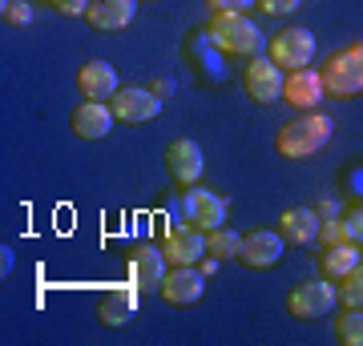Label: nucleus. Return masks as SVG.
Masks as SVG:
<instances>
[{"instance_id":"30","label":"nucleus","mask_w":363,"mask_h":346,"mask_svg":"<svg viewBox=\"0 0 363 346\" xmlns=\"http://www.w3.org/2000/svg\"><path fill=\"white\" fill-rule=\"evenodd\" d=\"M315 214H319V218H339V205L335 202H319V205H315Z\"/></svg>"},{"instance_id":"25","label":"nucleus","mask_w":363,"mask_h":346,"mask_svg":"<svg viewBox=\"0 0 363 346\" xmlns=\"http://www.w3.org/2000/svg\"><path fill=\"white\" fill-rule=\"evenodd\" d=\"M319 242H323V250L327 246H339V242H355L351 230H347V218H327L323 226H319Z\"/></svg>"},{"instance_id":"12","label":"nucleus","mask_w":363,"mask_h":346,"mask_svg":"<svg viewBox=\"0 0 363 346\" xmlns=\"http://www.w3.org/2000/svg\"><path fill=\"white\" fill-rule=\"evenodd\" d=\"M283 69L271 61V57H255V61L247 64V93L255 97L259 105H274V101H283Z\"/></svg>"},{"instance_id":"19","label":"nucleus","mask_w":363,"mask_h":346,"mask_svg":"<svg viewBox=\"0 0 363 346\" xmlns=\"http://www.w3.org/2000/svg\"><path fill=\"white\" fill-rule=\"evenodd\" d=\"M283 238L291 246H307V242H319V226H323V218L315 214V209H307V205H298V209H286L283 214Z\"/></svg>"},{"instance_id":"13","label":"nucleus","mask_w":363,"mask_h":346,"mask_svg":"<svg viewBox=\"0 0 363 346\" xmlns=\"http://www.w3.org/2000/svg\"><path fill=\"white\" fill-rule=\"evenodd\" d=\"M327 97V85H323V73H315V69H295V73H286V85H283V101L291 109H303V113H311L315 105Z\"/></svg>"},{"instance_id":"17","label":"nucleus","mask_w":363,"mask_h":346,"mask_svg":"<svg viewBox=\"0 0 363 346\" xmlns=\"http://www.w3.org/2000/svg\"><path fill=\"white\" fill-rule=\"evenodd\" d=\"M85 16L97 33H121L138 16V0H93Z\"/></svg>"},{"instance_id":"1","label":"nucleus","mask_w":363,"mask_h":346,"mask_svg":"<svg viewBox=\"0 0 363 346\" xmlns=\"http://www.w3.org/2000/svg\"><path fill=\"white\" fill-rule=\"evenodd\" d=\"M206 40L226 57H255L262 49V33L247 13H214L206 25Z\"/></svg>"},{"instance_id":"8","label":"nucleus","mask_w":363,"mask_h":346,"mask_svg":"<svg viewBox=\"0 0 363 346\" xmlns=\"http://www.w3.org/2000/svg\"><path fill=\"white\" fill-rule=\"evenodd\" d=\"M162 250H166L169 266H194V262H202V254H210L206 230H198L190 221H186V226H174V230L166 233Z\"/></svg>"},{"instance_id":"29","label":"nucleus","mask_w":363,"mask_h":346,"mask_svg":"<svg viewBox=\"0 0 363 346\" xmlns=\"http://www.w3.org/2000/svg\"><path fill=\"white\" fill-rule=\"evenodd\" d=\"M347 230H351L355 242H363V205H355V209L347 214Z\"/></svg>"},{"instance_id":"11","label":"nucleus","mask_w":363,"mask_h":346,"mask_svg":"<svg viewBox=\"0 0 363 346\" xmlns=\"http://www.w3.org/2000/svg\"><path fill=\"white\" fill-rule=\"evenodd\" d=\"M202 166H206V154H202V145L190 142V137H178V142H169L166 149V173L178 185H194L202 178Z\"/></svg>"},{"instance_id":"4","label":"nucleus","mask_w":363,"mask_h":346,"mask_svg":"<svg viewBox=\"0 0 363 346\" xmlns=\"http://www.w3.org/2000/svg\"><path fill=\"white\" fill-rule=\"evenodd\" d=\"M271 61L286 73H295V69H307L315 61V33L311 28H283V33H274L271 37Z\"/></svg>"},{"instance_id":"24","label":"nucleus","mask_w":363,"mask_h":346,"mask_svg":"<svg viewBox=\"0 0 363 346\" xmlns=\"http://www.w3.org/2000/svg\"><path fill=\"white\" fill-rule=\"evenodd\" d=\"M0 21L13 25V28H28L33 25V4L28 0H4L0 4Z\"/></svg>"},{"instance_id":"31","label":"nucleus","mask_w":363,"mask_h":346,"mask_svg":"<svg viewBox=\"0 0 363 346\" xmlns=\"http://www.w3.org/2000/svg\"><path fill=\"white\" fill-rule=\"evenodd\" d=\"M150 89H154L157 97H174V81H154Z\"/></svg>"},{"instance_id":"5","label":"nucleus","mask_w":363,"mask_h":346,"mask_svg":"<svg viewBox=\"0 0 363 346\" xmlns=\"http://www.w3.org/2000/svg\"><path fill=\"white\" fill-rule=\"evenodd\" d=\"M339 302V290L331 286V278H319V282H298L291 286V294H286V310L295 314V318H323L331 314Z\"/></svg>"},{"instance_id":"32","label":"nucleus","mask_w":363,"mask_h":346,"mask_svg":"<svg viewBox=\"0 0 363 346\" xmlns=\"http://www.w3.org/2000/svg\"><path fill=\"white\" fill-rule=\"evenodd\" d=\"M0 258H4V262H0V270H4V274H9V270H13V250H9V246H4V250H0Z\"/></svg>"},{"instance_id":"3","label":"nucleus","mask_w":363,"mask_h":346,"mask_svg":"<svg viewBox=\"0 0 363 346\" xmlns=\"http://www.w3.org/2000/svg\"><path fill=\"white\" fill-rule=\"evenodd\" d=\"M323 85L331 97H359L363 93V45H347L323 64Z\"/></svg>"},{"instance_id":"21","label":"nucleus","mask_w":363,"mask_h":346,"mask_svg":"<svg viewBox=\"0 0 363 346\" xmlns=\"http://www.w3.org/2000/svg\"><path fill=\"white\" fill-rule=\"evenodd\" d=\"M210 242V258H218V262H230V258H238V250H242V233L226 230V226H218V230L206 233Z\"/></svg>"},{"instance_id":"2","label":"nucleus","mask_w":363,"mask_h":346,"mask_svg":"<svg viewBox=\"0 0 363 346\" xmlns=\"http://www.w3.org/2000/svg\"><path fill=\"white\" fill-rule=\"evenodd\" d=\"M331 133H335V125H331V117L323 113H303L295 117V121H286L283 129H279V154L291 157V161H298V157H311L319 154L327 142H331Z\"/></svg>"},{"instance_id":"33","label":"nucleus","mask_w":363,"mask_h":346,"mask_svg":"<svg viewBox=\"0 0 363 346\" xmlns=\"http://www.w3.org/2000/svg\"><path fill=\"white\" fill-rule=\"evenodd\" d=\"M49 4H57V0H49Z\"/></svg>"},{"instance_id":"15","label":"nucleus","mask_w":363,"mask_h":346,"mask_svg":"<svg viewBox=\"0 0 363 346\" xmlns=\"http://www.w3.org/2000/svg\"><path fill=\"white\" fill-rule=\"evenodd\" d=\"M166 250H157V246H138L130 254V282L138 290H157L162 278H166Z\"/></svg>"},{"instance_id":"14","label":"nucleus","mask_w":363,"mask_h":346,"mask_svg":"<svg viewBox=\"0 0 363 346\" xmlns=\"http://www.w3.org/2000/svg\"><path fill=\"white\" fill-rule=\"evenodd\" d=\"M77 89L85 101H109L121 89V81H117V69L109 61H85L77 69Z\"/></svg>"},{"instance_id":"9","label":"nucleus","mask_w":363,"mask_h":346,"mask_svg":"<svg viewBox=\"0 0 363 346\" xmlns=\"http://www.w3.org/2000/svg\"><path fill=\"white\" fill-rule=\"evenodd\" d=\"M202 290H206V274L194 270V266L166 270V278H162V286H157V294L166 298L169 306H194L198 298H202Z\"/></svg>"},{"instance_id":"7","label":"nucleus","mask_w":363,"mask_h":346,"mask_svg":"<svg viewBox=\"0 0 363 346\" xmlns=\"http://www.w3.org/2000/svg\"><path fill=\"white\" fill-rule=\"evenodd\" d=\"M182 214H186L190 226H198V230H206V233L226 226V202H222L218 193L194 190V185H186V193H182Z\"/></svg>"},{"instance_id":"18","label":"nucleus","mask_w":363,"mask_h":346,"mask_svg":"<svg viewBox=\"0 0 363 346\" xmlns=\"http://www.w3.org/2000/svg\"><path fill=\"white\" fill-rule=\"evenodd\" d=\"M138 306H142V290L138 286H117V290H109L101 298L97 318H101V326H125L138 314Z\"/></svg>"},{"instance_id":"6","label":"nucleus","mask_w":363,"mask_h":346,"mask_svg":"<svg viewBox=\"0 0 363 346\" xmlns=\"http://www.w3.org/2000/svg\"><path fill=\"white\" fill-rule=\"evenodd\" d=\"M109 109H113L117 121H125V125H142V121H154V117L162 113V97H157L154 89H138V85H130V89H117L113 97H109Z\"/></svg>"},{"instance_id":"28","label":"nucleus","mask_w":363,"mask_h":346,"mask_svg":"<svg viewBox=\"0 0 363 346\" xmlns=\"http://www.w3.org/2000/svg\"><path fill=\"white\" fill-rule=\"evenodd\" d=\"M89 4H93V0H57L52 8H57L61 16H85V13H89Z\"/></svg>"},{"instance_id":"20","label":"nucleus","mask_w":363,"mask_h":346,"mask_svg":"<svg viewBox=\"0 0 363 346\" xmlns=\"http://www.w3.org/2000/svg\"><path fill=\"white\" fill-rule=\"evenodd\" d=\"M359 262H363V246L359 242H339V246H327L323 250V274L331 278V282L347 278Z\"/></svg>"},{"instance_id":"26","label":"nucleus","mask_w":363,"mask_h":346,"mask_svg":"<svg viewBox=\"0 0 363 346\" xmlns=\"http://www.w3.org/2000/svg\"><path fill=\"white\" fill-rule=\"evenodd\" d=\"M298 4H303V0H259V8L267 16H286V13H295Z\"/></svg>"},{"instance_id":"23","label":"nucleus","mask_w":363,"mask_h":346,"mask_svg":"<svg viewBox=\"0 0 363 346\" xmlns=\"http://www.w3.org/2000/svg\"><path fill=\"white\" fill-rule=\"evenodd\" d=\"M339 302L343 306H363V262L351 270L347 278H339Z\"/></svg>"},{"instance_id":"16","label":"nucleus","mask_w":363,"mask_h":346,"mask_svg":"<svg viewBox=\"0 0 363 346\" xmlns=\"http://www.w3.org/2000/svg\"><path fill=\"white\" fill-rule=\"evenodd\" d=\"M113 121L117 117L105 101H85L73 109V133H77L81 142H101V137H109Z\"/></svg>"},{"instance_id":"27","label":"nucleus","mask_w":363,"mask_h":346,"mask_svg":"<svg viewBox=\"0 0 363 346\" xmlns=\"http://www.w3.org/2000/svg\"><path fill=\"white\" fill-rule=\"evenodd\" d=\"M214 13H247V8H259V0H210Z\"/></svg>"},{"instance_id":"10","label":"nucleus","mask_w":363,"mask_h":346,"mask_svg":"<svg viewBox=\"0 0 363 346\" xmlns=\"http://www.w3.org/2000/svg\"><path fill=\"white\" fill-rule=\"evenodd\" d=\"M283 246L286 238L274 230H250L242 233V250H238V262L250 270H267V266H279L283 262Z\"/></svg>"},{"instance_id":"22","label":"nucleus","mask_w":363,"mask_h":346,"mask_svg":"<svg viewBox=\"0 0 363 346\" xmlns=\"http://www.w3.org/2000/svg\"><path fill=\"white\" fill-rule=\"evenodd\" d=\"M335 334L343 346H363V306H347L335 318Z\"/></svg>"}]
</instances>
